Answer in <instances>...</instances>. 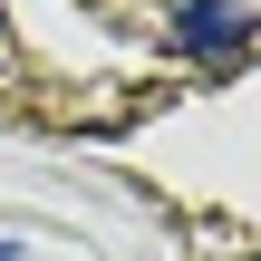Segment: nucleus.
I'll use <instances>...</instances> for the list:
<instances>
[{
  "instance_id": "obj_1",
  "label": "nucleus",
  "mask_w": 261,
  "mask_h": 261,
  "mask_svg": "<svg viewBox=\"0 0 261 261\" xmlns=\"http://www.w3.org/2000/svg\"><path fill=\"white\" fill-rule=\"evenodd\" d=\"M252 0H184L174 10V48L194 58V68H232L242 48H252Z\"/></svg>"
}]
</instances>
